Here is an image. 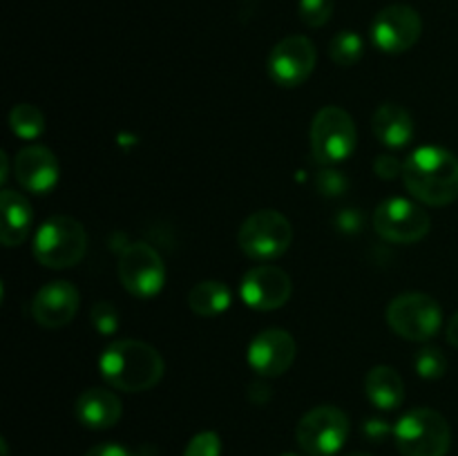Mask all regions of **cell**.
<instances>
[{
  "instance_id": "1",
  "label": "cell",
  "mask_w": 458,
  "mask_h": 456,
  "mask_svg": "<svg viewBox=\"0 0 458 456\" xmlns=\"http://www.w3.org/2000/svg\"><path fill=\"white\" fill-rule=\"evenodd\" d=\"M98 369L110 387L137 393L148 392L164 378L165 362L152 344L125 338L103 349Z\"/></svg>"
},
{
  "instance_id": "2",
  "label": "cell",
  "mask_w": 458,
  "mask_h": 456,
  "mask_svg": "<svg viewBox=\"0 0 458 456\" xmlns=\"http://www.w3.org/2000/svg\"><path fill=\"white\" fill-rule=\"evenodd\" d=\"M405 188L428 206H447L458 199V159L438 146H423L411 152L403 168Z\"/></svg>"
},
{
  "instance_id": "3",
  "label": "cell",
  "mask_w": 458,
  "mask_h": 456,
  "mask_svg": "<svg viewBox=\"0 0 458 456\" xmlns=\"http://www.w3.org/2000/svg\"><path fill=\"white\" fill-rule=\"evenodd\" d=\"M31 250L38 264L47 268L76 266L88 250V232L79 219L56 215L40 224Z\"/></svg>"
},
{
  "instance_id": "4",
  "label": "cell",
  "mask_w": 458,
  "mask_h": 456,
  "mask_svg": "<svg viewBox=\"0 0 458 456\" xmlns=\"http://www.w3.org/2000/svg\"><path fill=\"white\" fill-rule=\"evenodd\" d=\"M394 441L403 456H445L452 432L443 414L429 407H419L398 420Z\"/></svg>"
},
{
  "instance_id": "5",
  "label": "cell",
  "mask_w": 458,
  "mask_h": 456,
  "mask_svg": "<svg viewBox=\"0 0 458 456\" xmlns=\"http://www.w3.org/2000/svg\"><path fill=\"white\" fill-rule=\"evenodd\" d=\"M293 240L291 222L277 210H258L244 219L237 232V244L249 258L268 262L289 250Z\"/></svg>"
},
{
  "instance_id": "6",
  "label": "cell",
  "mask_w": 458,
  "mask_h": 456,
  "mask_svg": "<svg viewBox=\"0 0 458 456\" xmlns=\"http://www.w3.org/2000/svg\"><path fill=\"white\" fill-rule=\"evenodd\" d=\"M349 436V418L334 405L313 407L300 418L295 438L307 456H334L343 450Z\"/></svg>"
},
{
  "instance_id": "7",
  "label": "cell",
  "mask_w": 458,
  "mask_h": 456,
  "mask_svg": "<svg viewBox=\"0 0 458 456\" xmlns=\"http://www.w3.org/2000/svg\"><path fill=\"white\" fill-rule=\"evenodd\" d=\"M356 123L343 107L327 106L313 116L311 150L322 164H338L356 150Z\"/></svg>"
},
{
  "instance_id": "8",
  "label": "cell",
  "mask_w": 458,
  "mask_h": 456,
  "mask_svg": "<svg viewBox=\"0 0 458 456\" xmlns=\"http://www.w3.org/2000/svg\"><path fill=\"white\" fill-rule=\"evenodd\" d=\"M387 322L394 334L411 342H423L441 331L443 311L434 298L425 293H403L387 307Z\"/></svg>"
},
{
  "instance_id": "9",
  "label": "cell",
  "mask_w": 458,
  "mask_h": 456,
  "mask_svg": "<svg viewBox=\"0 0 458 456\" xmlns=\"http://www.w3.org/2000/svg\"><path fill=\"white\" fill-rule=\"evenodd\" d=\"M119 280L134 298H155L165 282V266L161 255L150 244L125 246L119 258Z\"/></svg>"
},
{
  "instance_id": "10",
  "label": "cell",
  "mask_w": 458,
  "mask_h": 456,
  "mask_svg": "<svg viewBox=\"0 0 458 456\" xmlns=\"http://www.w3.org/2000/svg\"><path fill=\"white\" fill-rule=\"evenodd\" d=\"M432 219L428 210L410 199H387L376 208L374 228L383 240L394 244H414L429 232Z\"/></svg>"
},
{
  "instance_id": "11",
  "label": "cell",
  "mask_w": 458,
  "mask_h": 456,
  "mask_svg": "<svg viewBox=\"0 0 458 456\" xmlns=\"http://www.w3.org/2000/svg\"><path fill=\"white\" fill-rule=\"evenodd\" d=\"M423 31L419 12L410 4H389L371 22V40L385 54H403L414 47Z\"/></svg>"
},
{
  "instance_id": "12",
  "label": "cell",
  "mask_w": 458,
  "mask_h": 456,
  "mask_svg": "<svg viewBox=\"0 0 458 456\" xmlns=\"http://www.w3.org/2000/svg\"><path fill=\"white\" fill-rule=\"evenodd\" d=\"M316 61V45L307 36H286L268 54L267 70L280 88H298L311 76Z\"/></svg>"
},
{
  "instance_id": "13",
  "label": "cell",
  "mask_w": 458,
  "mask_h": 456,
  "mask_svg": "<svg viewBox=\"0 0 458 456\" xmlns=\"http://www.w3.org/2000/svg\"><path fill=\"white\" fill-rule=\"evenodd\" d=\"M242 300L255 311H276L291 298V277L273 264H259L246 271L240 286Z\"/></svg>"
},
{
  "instance_id": "14",
  "label": "cell",
  "mask_w": 458,
  "mask_h": 456,
  "mask_svg": "<svg viewBox=\"0 0 458 456\" xmlns=\"http://www.w3.org/2000/svg\"><path fill=\"white\" fill-rule=\"evenodd\" d=\"M295 340L289 331L267 329L259 331L249 344L246 360L250 369L262 378H277L291 369L295 360Z\"/></svg>"
},
{
  "instance_id": "15",
  "label": "cell",
  "mask_w": 458,
  "mask_h": 456,
  "mask_svg": "<svg viewBox=\"0 0 458 456\" xmlns=\"http://www.w3.org/2000/svg\"><path fill=\"white\" fill-rule=\"evenodd\" d=\"M79 291L72 282L54 280L45 284L31 300V316L45 329H61L74 320L79 311Z\"/></svg>"
},
{
  "instance_id": "16",
  "label": "cell",
  "mask_w": 458,
  "mask_h": 456,
  "mask_svg": "<svg viewBox=\"0 0 458 456\" xmlns=\"http://www.w3.org/2000/svg\"><path fill=\"white\" fill-rule=\"evenodd\" d=\"M13 174L25 190L47 195L58 182V161L45 146H27L13 159Z\"/></svg>"
},
{
  "instance_id": "17",
  "label": "cell",
  "mask_w": 458,
  "mask_h": 456,
  "mask_svg": "<svg viewBox=\"0 0 458 456\" xmlns=\"http://www.w3.org/2000/svg\"><path fill=\"white\" fill-rule=\"evenodd\" d=\"M74 414L81 425L89 429H110L114 427L123 414V405H121L119 396L106 387H92L85 389L79 398H76Z\"/></svg>"
},
{
  "instance_id": "18",
  "label": "cell",
  "mask_w": 458,
  "mask_h": 456,
  "mask_svg": "<svg viewBox=\"0 0 458 456\" xmlns=\"http://www.w3.org/2000/svg\"><path fill=\"white\" fill-rule=\"evenodd\" d=\"M0 208H3V228H0V241L4 246H18L30 235L34 213L31 204L16 190H3L0 195Z\"/></svg>"
},
{
  "instance_id": "19",
  "label": "cell",
  "mask_w": 458,
  "mask_h": 456,
  "mask_svg": "<svg viewBox=\"0 0 458 456\" xmlns=\"http://www.w3.org/2000/svg\"><path fill=\"white\" fill-rule=\"evenodd\" d=\"M374 134L387 148H403L414 137V119L398 103H383L374 114Z\"/></svg>"
},
{
  "instance_id": "20",
  "label": "cell",
  "mask_w": 458,
  "mask_h": 456,
  "mask_svg": "<svg viewBox=\"0 0 458 456\" xmlns=\"http://www.w3.org/2000/svg\"><path fill=\"white\" fill-rule=\"evenodd\" d=\"M367 398L374 407L383 411L398 410L405 401V383L394 367L378 365L365 378Z\"/></svg>"
},
{
  "instance_id": "21",
  "label": "cell",
  "mask_w": 458,
  "mask_h": 456,
  "mask_svg": "<svg viewBox=\"0 0 458 456\" xmlns=\"http://www.w3.org/2000/svg\"><path fill=\"white\" fill-rule=\"evenodd\" d=\"M188 307L201 317H215L231 307V289L219 280H204L188 293Z\"/></svg>"
},
{
  "instance_id": "22",
  "label": "cell",
  "mask_w": 458,
  "mask_h": 456,
  "mask_svg": "<svg viewBox=\"0 0 458 456\" xmlns=\"http://www.w3.org/2000/svg\"><path fill=\"white\" fill-rule=\"evenodd\" d=\"M9 128L16 137L31 141V139H38L45 130V116L43 112L36 106L30 103H18L9 112Z\"/></svg>"
},
{
  "instance_id": "23",
  "label": "cell",
  "mask_w": 458,
  "mask_h": 456,
  "mask_svg": "<svg viewBox=\"0 0 458 456\" xmlns=\"http://www.w3.org/2000/svg\"><path fill=\"white\" fill-rule=\"evenodd\" d=\"M365 52V45H362L360 34L352 30H344L340 34H335L329 43V56L335 65L340 67H352L356 65L362 58Z\"/></svg>"
},
{
  "instance_id": "24",
  "label": "cell",
  "mask_w": 458,
  "mask_h": 456,
  "mask_svg": "<svg viewBox=\"0 0 458 456\" xmlns=\"http://www.w3.org/2000/svg\"><path fill=\"white\" fill-rule=\"evenodd\" d=\"M414 367H416V371H419L420 378L437 380V378H443V376H445L447 358L438 347H425L416 353Z\"/></svg>"
},
{
  "instance_id": "25",
  "label": "cell",
  "mask_w": 458,
  "mask_h": 456,
  "mask_svg": "<svg viewBox=\"0 0 458 456\" xmlns=\"http://www.w3.org/2000/svg\"><path fill=\"white\" fill-rule=\"evenodd\" d=\"M334 4V0H300L298 13L304 25L322 27L331 21Z\"/></svg>"
},
{
  "instance_id": "26",
  "label": "cell",
  "mask_w": 458,
  "mask_h": 456,
  "mask_svg": "<svg viewBox=\"0 0 458 456\" xmlns=\"http://www.w3.org/2000/svg\"><path fill=\"white\" fill-rule=\"evenodd\" d=\"M92 325L98 334L112 335L119 329V313H116V308L110 302L101 300V302L92 307Z\"/></svg>"
},
{
  "instance_id": "27",
  "label": "cell",
  "mask_w": 458,
  "mask_h": 456,
  "mask_svg": "<svg viewBox=\"0 0 458 456\" xmlns=\"http://www.w3.org/2000/svg\"><path fill=\"white\" fill-rule=\"evenodd\" d=\"M222 441L215 432H199L191 438V443L183 450V456H219Z\"/></svg>"
},
{
  "instance_id": "28",
  "label": "cell",
  "mask_w": 458,
  "mask_h": 456,
  "mask_svg": "<svg viewBox=\"0 0 458 456\" xmlns=\"http://www.w3.org/2000/svg\"><path fill=\"white\" fill-rule=\"evenodd\" d=\"M316 186L322 195L327 197H335V195H343L347 190V177L343 173H335V170H325V173L318 174L316 179Z\"/></svg>"
},
{
  "instance_id": "29",
  "label": "cell",
  "mask_w": 458,
  "mask_h": 456,
  "mask_svg": "<svg viewBox=\"0 0 458 456\" xmlns=\"http://www.w3.org/2000/svg\"><path fill=\"white\" fill-rule=\"evenodd\" d=\"M403 168H405V164H401V161H398L396 156H392V155H380L378 159L374 161L376 174H378V177H383V179L398 177V174H403Z\"/></svg>"
},
{
  "instance_id": "30",
  "label": "cell",
  "mask_w": 458,
  "mask_h": 456,
  "mask_svg": "<svg viewBox=\"0 0 458 456\" xmlns=\"http://www.w3.org/2000/svg\"><path fill=\"white\" fill-rule=\"evenodd\" d=\"M85 456H137V454L130 452L128 447L119 445V443H101V445H94Z\"/></svg>"
},
{
  "instance_id": "31",
  "label": "cell",
  "mask_w": 458,
  "mask_h": 456,
  "mask_svg": "<svg viewBox=\"0 0 458 456\" xmlns=\"http://www.w3.org/2000/svg\"><path fill=\"white\" fill-rule=\"evenodd\" d=\"M338 226H340V231H344V232L360 231V228H362V215L358 213V210L347 208L344 213H340Z\"/></svg>"
},
{
  "instance_id": "32",
  "label": "cell",
  "mask_w": 458,
  "mask_h": 456,
  "mask_svg": "<svg viewBox=\"0 0 458 456\" xmlns=\"http://www.w3.org/2000/svg\"><path fill=\"white\" fill-rule=\"evenodd\" d=\"M389 432H392V429H389V425L383 423V420H367L365 423V434L371 441H383Z\"/></svg>"
},
{
  "instance_id": "33",
  "label": "cell",
  "mask_w": 458,
  "mask_h": 456,
  "mask_svg": "<svg viewBox=\"0 0 458 456\" xmlns=\"http://www.w3.org/2000/svg\"><path fill=\"white\" fill-rule=\"evenodd\" d=\"M249 398L253 402H258V405H262V402H267L271 398V387L264 383H253L249 387Z\"/></svg>"
},
{
  "instance_id": "34",
  "label": "cell",
  "mask_w": 458,
  "mask_h": 456,
  "mask_svg": "<svg viewBox=\"0 0 458 456\" xmlns=\"http://www.w3.org/2000/svg\"><path fill=\"white\" fill-rule=\"evenodd\" d=\"M447 342L458 349V311L447 322Z\"/></svg>"
},
{
  "instance_id": "35",
  "label": "cell",
  "mask_w": 458,
  "mask_h": 456,
  "mask_svg": "<svg viewBox=\"0 0 458 456\" xmlns=\"http://www.w3.org/2000/svg\"><path fill=\"white\" fill-rule=\"evenodd\" d=\"M0 161H3V174H0V182H7V155H0Z\"/></svg>"
},
{
  "instance_id": "36",
  "label": "cell",
  "mask_w": 458,
  "mask_h": 456,
  "mask_svg": "<svg viewBox=\"0 0 458 456\" xmlns=\"http://www.w3.org/2000/svg\"><path fill=\"white\" fill-rule=\"evenodd\" d=\"M344 456H371V454H365V452H352V454H344Z\"/></svg>"
},
{
  "instance_id": "37",
  "label": "cell",
  "mask_w": 458,
  "mask_h": 456,
  "mask_svg": "<svg viewBox=\"0 0 458 456\" xmlns=\"http://www.w3.org/2000/svg\"><path fill=\"white\" fill-rule=\"evenodd\" d=\"M282 456H300V454H293V452H289V454H282Z\"/></svg>"
}]
</instances>
